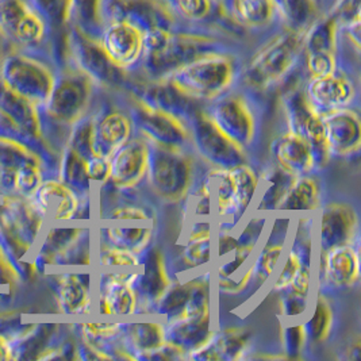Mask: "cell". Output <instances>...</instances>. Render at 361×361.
<instances>
[{
	"label": "cell",
	"mask_w": 361,
	"mask_h": 361,
	"mask_svg": "<svg viewBox=\"0 0 361 361\" xmlns=\"http://www.w3.org/2000/svg\"><path fill=\"white\" fill-rule=\"evenodd\" d=\"M235 35L218 25H181L175 29L154 27L145 32L142 61L132 75L157 80L197 57L238 51Z\"/></svg>",
	"instance_id": "obj_1"
},
{
	"label": "cell",
	"mask_w": 361,
	"mask_h": 361,
	"mask_svg": "<svg viewBox=\"0 0 361 361\" xmlns=\"http://www.w3.org/2000/svg\"><path fill=\"white\" fill-rule=\"evenodd\" d=\"M305 34L280 27L268 35L245 60L238 84L252 94H265L284 84L302 64Z\"/></svg>",
	"instance_id": "obj_2"
},
{
	"label": "cell",
	"mask_w": 361,
	"mask_h": 361,
	"mask_svg": "<svg viewBox=\"0 0 361 361\" xmlns=\"http://www.w3.org/2000/svg\"><path fill=\"white\" fill-rule=\"evenodd\" d=\"M244 63L240 51L210 53L175 69L163 80L185 98L207 104L238 84Z\"/></svg>",
	"instance_id": "obj_3"
},
{
	"label": "cell",
	"mask_w": 361,
	"mask_h": 361,
	"mask_svg": "<svg viewBox=\"0 0 361 361\" xmlns=\"http://www.w3.org/2000/svg\"><path fill=\"white\" fill-rule=\"evenodd\" d=\"M148 142L149 161L145 181L149 191L164 204L184 202L202 175L199 166L202 161L192 149Z\"/></svg>",
	"instance_id": "obj_4"
},
{
	"label": "cell",
	"mask_w": 361,
	"mask_h": 361,
	"mask_svg": "<svg viewBox=\"0 0 361 361\" xmlns=\"http://www.w3.org/2000/svg\"><path fill=\"white\" fill-rule=\"evenodd\" d=\"M213 269L206 268L192 278H175L152 314L169 322L214 312Z\"/></svg>",
	"instance_id": "obj_5"
},
{
	"label": "cell",
	"mask_w": 361,
	"mask_h": 361,
	"mask_svg": "<svg viewBox=\"0 0 361 361\" xmlns=\"http://www.w3.org/2000/svg\"><path fill=\"white\" fill-rule=\"evenodd\" d=\"M203 107L219 129L235 144L247 153L255 147L259 123L250 91L237 84L219 98L203 104Z\"/></svg>",
	"instance_id": "obj_6"
},
{
	"label": "cell",
	"mask_w": 361,
	"mask_h": 361,
	"mask_svg": "<svg viewBox=\"0 0 361 361\" xmlns=\"http://www.w3.org/2000/svg\"><path fill=\"white\" fill-rule=\"evenodd\" d=\"M191 134V149L197 159L212 168H233L249 163V153L229 138L199 104L187 121Z\"/></svg>",
	"instance_id": "obj_7"
},
{
	"label": "cell",
	"mask_w": 361,
	"mask_h": 361,
	"mask_svg": "<svg viewBox=\"0 0 361 361\" xmlns=\"http://www.w3.org/2000/svg\"><path fill=\"white\" fill-rule=\"evenodd\" d=\"M66 49L71 64L90 76L99 88L122 92L132 78V73L122 71L109 59L99 39L88 37L76 26L71 25L66 32Z\"/></svg>",
	"instance_id": "obj_8"
},
{
	"label": "cell",
	"mask_w": 361,
	"mask_h": 361,
	"mask_svg": "<svg viewBox=\"0 0 361 361\" xmlns=\"http://www.w3.org/2000/svg\"><path fill=\"white\" fill-rule=\"evenodd\" d=\"M98 85L90 76L72 64L56 75L53 90L45 103L47 111L57 122L73 126L88 115Z\"/></svg>",
	"instance_id": "obj_9"
},
{
	"label": "cell",
	"mask_w": 361,
	"mask_h": 361,
	"mask_svg": "<svg viewBox=\"0 0 361 361\" xmlns=\"http://www.w3.org/2000/svg\"><path fill=\"white\" fill-rule=\"evenodd\" d=\"M132 118L134 132L148 141L178 148L191 149V134L185 121L156 109L126 92H121Z\"/></svg>",
	"instance_id": "obj_10"
},
{
	"label": "cell",
	"mask_w": 361,
	"mask_h": 361,
	"mask_svg": "<svg viewBox=\"0 0 361 361\" xmlns=\"http://www.w3.org/2000/svg\"><path fill=\"white\" fill-rule=\"evenodd\" d=\"M56 80L49 66L29 56L11 54L1 61L0 82L35 106H45Z\"/></svg>",
	"instance_id": "obj_11"
},
{
	"label": "cell",
	"mask_w": 361,
	"mask_h": 361,
	"mask_svg": "<svg viewBox=\"0 0 361 361\" xmlns=\"http://www.w3.org/2000/svg\"><path fill=\"white\" fill-rule=\"evenodd\" d=\"M214 4L215 16L225 20L230 33H264L283 27L275 0H214Z\"/></svg>",
	"instance_id": "obj_12"
},
{
	"label": "cell",
	"mask_w": 361,
	"mask_h": 361,
	"mask_svg": "<svg viewBox=\"0 0 361 361\" xmlns=\"http://www.w3.org/2000/svg\"><path fill=\"white\" fill-rule=\"evenodd\" d=\"M293 221L294 216L286 214H274L271 216L265 230L267 234H264L262 243L252 257L253 260L249 264L252 271V294L268 284L276 274L283 255L288 247Z\"/></svg>",
	"instance_id": "obj_13"
},
{
	"label": "cell",
	"mask_w": 361,
	"mask_h": 361,
	"mask_svg": "<svg viewBox=\"0 0 361 361\" xmlns=\"http://www.w3.org/2000/svg\"><path fill=\"white\" fill-rule=\"evenodd\" d=\"M99 44L115 66L133 73L144 57L145 30L130 19L111 18L102 30Z\"/></svg>",
	"instance_id": "obj_14"
},
{
	"label": "cell",
	"mask_w": 361,
	"mask_h": 361,
	"mask_svg": "<svg viewBox=\"0 0 361 361\" xmlns=\"http://www.w3.org/2000/svg\"><path fill=\"white\" fill-rule=\"evenodd\" d=\"M317 290L346 291L360 283V247L343 245L322 250L318 249Z\"/></svg>",
	"instance_id": "obj_15"
},
{
	"label": "cell",
	"mask_w": 361,
	"mask_h": 361,
	"mask_svg": "<svg viewBox=\"0 0 361 361\" xmlns=\"http://www.w3.org/2000/svg\"><path fill=\"white\" fill-rule=\"evenodd\" d=\"M303 88L312 109L321 115L338 109L355 107L359 99V85L341 66V61L337 71L330 75L305 79Z\"/></svg>",
	"instance_id": "obj_16"
},
{
	"label": "cell",
	"mask_w": 361,
	"mask_h": 361,
	"mask_svg": "<svg viewBox=\"0 0 361 361\" xmlns=\"http://www.w3.org/2000/svg\"><path fill=\"white\" fill-rule=\"evenodd\" d=\"M148 161V140L134 133L129 141L111 154L110 179L104 185H110L118 194H130L145 181Z\"/></svg>",
	"instance_id": "obj_17"
},
{
	"label": "cell",
	"mask_w": 361,
	"mask_h": 361,
	"mask_svg": "<svg viewBox=\"0 0 361 361\" xmlns=\"http://www.w3.org/2000/svg\"><path fill=\"white\" fill-rule=\"evenodd\" d=\"M172 280L163 249L152 244L140 255V267L133 281L138 296L137 315L152 314L154 305L163 298Z\"/></svg>",
	"instance_id": "obj_18"
},
{
	"label": "cell",
	"mask_w": 361,
	"mask_h": 361,
	"mask_svg": "<svg viewBox=\"0 0 361 361\" xmlns=\"http://www.w3.org/2000/svg\"><path fill=\"white\" fill-rule=\"evenodd\" d=\"M318 240L319 249L355 245L360 243V221L356 207L348 202L333 200L319 207Z\"/></svg>",
	"instance_id": "obj_19"
},
{
	"label": "cell",
	"mask_w": 361,
	"mask_h": 361,
	"mask_svg": "<svg viewBox=\"0 0 361 361\" xmlns=\"http://www.w3.org/2000/svg\"><path fill=\"white\" fill-rule=\"evenodd\" d=\"M49 33L45 22L26 0H0V34L11 42L33 48Z\"/></svg>",
	"instance_id": "obj_20"
},
{
	"label": "cell",
	"mask_w": 361,
	"mask_h": 361,
	"mask_svg": "<svg viewBox=\"0 0 361 361\" xmlns=\"http://www.w3.org/2000/svg\"><path fill=\"white\" fill-rule=\"evenodd\" d=\"M271 216L265 214L253 213L249 215L247 222L237 233V247L234 252L219 263L213 264V280H231L240 278L263 240L265 230Z\"/></svg>",
	"instance_id": "obj_21"
},
{
	"label": "cell",
	"mask_w": 361,
	"mask_h": 361,
	"mask_svg": "<svg viewBox=\"0 0 361 361\" xmlns=\"http://www.w3.org/2000/svg\"><path fill=\"white\" fill-rule=\"evenodd\" d=\"M331 157L349 160L361 149V119L356 107H345L322 115Z\"/></svg>",
	"instance_id": "obj_22"
},
{
	"label": "cell",
	"mask_w": 361,
	"mask_h": 361,
	"mask_svg": "<svg viewBox=\"0 0 361 361\" xmlns=\"http://www.w3.org/2000/svg\"><path fill=\"white\" fill-rule=\"evenodd\" d=\"M214 231L215 224L209 219L192 221L190 229L184 237L180 255L176 264L178 268H173V272L190 274L199 272L202 269L213 267L214 260Z\"/></svg>",
	"instance_id": "obj_23"
},
{
	"label": "cell",
	"mask_w": 361,
	"mask_h": 361,
	"mask_svg": "<svg viewBox=\"0 0 361 361\" xmlns=\"http://www.w3.org/2000/svg\"><path fill=\"white\" fill-rule=\"evenodd\" d=\"M253 333L244 326L215 329L212 338L187 356V360L237 361L247 359L250 352Z\"/></svg>",
	"instance_id": "obj_24"
},
{
	"label": "cell",
	"mask_w": 361,
	"mask_h": 361,
	"mask_svg": "<svg viewBox=\"0 0 361 361\" xmlns=\"http://www.w3.org/2000/svg\"><path fill=\"white\" fill-rule=\"evenodd\" d=\"M33 195L37 212L51 222L73 221L82 207L80 197L61 180L42 181Z\"/></svg>",
	"instance_id": "obj_25"
},
{
	"label": "cell",
	"mask_w": 361,
	"mask_h": 361,
	"mask_svg": "<svg viewBox=\"0 0 361 361\" xmlns=\"http://www.w3.org/2000/svg\"><path fill=\"white\" fill-rule=\"evenodd\" d=\"M94 148L100 156L111 157L134 135V125L128 109L113 106L94 116Z\"/></svg>",
	"instance_id": "obj_26"
},
{
	"label": "cell",
	"mask_w": 361,
	"mask_h": 361,
	"mask_svg": "<svg viewBox=\"0 0 361 361\" xmlns=\"http://www.w3.org/2000/svg\"><path fill=\"white\" fill-rule=\"evenodd\" d=\"M215 329V312L169 321L164 322L165 341L178 346L187 357L212 338Z\"/></svg>",
	"instance_id": "obj_27"
},
{
	"label": "cell",
	"mask_w": 361,
	"mask_h": 361,
	"mask_svg": "<svg viewBox=\"0 0 361 361\" xmlns=\"http://www.w3.org/2000/svg\"><path fill=\"white\" fill-rule=\"evenodd\" d=\"M274 161L294 176L317 173L310 144L298 133L286 129L271 144Z\"/></svg>",
	"instance_id": "obj_28"
},
{
	"label": "cell",
	"mask_w": 361,
	"mask_h": 361,
	"mask_svg": "<svg viewBox=\"0 0 361 361\" xmlns=\"http://www.w3.org/2000/svg\"><path fill=\"white\" fill-rule=\"evenodd\" d=\"M57 303L60 312L84 315L94 312L95 286L88 272L68 271L57 281Z\"/></svg>",
	"instance_id": "obj_29"
},
{
	"label": "cell",
	"mask_w": 361,
	"mask_h": 361,
	"mask_svg": "<svg viewBox=\"0 0 361 361\" xmlns=\"http://www.w3.org/2000/svg\"><path fill=\"white\" fill-rule=\"evenodd\" d=\"M95 298L107 303L111 315L130 317L138 312V296L132 283L110 272L99 271Z\"/></svg>",
	"instance_id": "obj_30"
},
{
	"label": "cell",
	"mask_w": 361,
	"mask_h": 361,
	"mask_svg": "<svg viewBox=\"0 0 361 361\" xmlns=\"http://www.w3.org/2000/svg\"><path fill=\"white\" fill-rule=\"evenodd\" d=\"M322 206V185L317 173L296 176L283 197L276 214L303 215L317 214Z\"/></svg>",
	"instance_id": "obj_31"
},
{
	"label": "cell",
	"mask_w": 361,
	"mask_h": 361,
	"mask_svg": "<svg viewBox=\"0 0 361 361\" xmlns=\"http://www.w3.org/2000/svg\"><path fill=\"white\" fill-rule=\"evenodd\" d=\"M295 178L293 173L274 161L260 175V187L256 197L257 204L255 212L269 216L276 214L283 197Z\"/></svg>",
	"instance_id": "obj_32"
},
{
	"label": "cell",
	"mask_w": 361,
	"mask_h": 361,
	"mask_svg": "<svg viewBox=\"0 0 361 361\" xmlns=\"http://www.w3.org/2000/svg\"><path fill=\"white\" fill-rule=\"evenodd\" d=\"M307 314L302 319L307 345L325 344L334 328V309L328 293L314 291Z\"/></svg>",
	"instance_id": "obj_33"
},
{
	"label": "cell",
	"mask_w": 361,
	"mask_h": 361,
	"mask_svg": "<svg viewBox=\"0 0 361 361\" xmlns=\"http://www.w3.org/2000/svg\"><path fill=\"white\" fill-rule=\"evenodd\" d=\"M154 234L156 221L137 226L113 225L100 229L99 241L109 244L111 247L130 250L135 255H141L145 249H148L153 244Z\"/></svg>",
	"instance_id": "obj_34"
},
{
	"label": "cell",
	"mask_w": 361,
	"mask_h": 361,
	"mask_svg": "<svg viewBox=\"0 0 361 361\" xmlns=\"http://www.w3.org/2000/svg\"><path fill=\"white\" fill-rule=\"evenodd\" d=\"M235 181V204L231 219V228L237 229L245 219L260 187V173L249 163L230 168Z\"/></svg>",
	"instance_id": "obj_35"
},
{
	"label": "cell",
	"mask_w": 361,
	"mask_h": 361,
	"mask_svg": "<svg viewBox=\"0 0 361 361\" xmlns=\"http://www.w3.org/2000/svg\"><path fill=\"white\" fill-rule=\"evenodd\" d=\"M122 340L138 360V356L164 344V322L161 319L153 322H125Z\"/></svg>",
	"instance_id": "obj_36"
},
{
	"label": "cell",
	"mask_w": 361,
	"mask_h": 361,
	"mask_svg": "<svg viewBox=\"0 0 361 361\" xmlns=\"http://www.w3.org/2000/svg\"><path fill=\"white\" fill-rule=\"evenodd\" d=\"M97 264L99 271L114 274L123 279L129 280L133 284L140 267V255L99 241Z\"/></svg>",
	"instance_id": "obj_37"
},
{
	"label": "cell",
	"mask_w": 361,
	"mask_h": 361,
	"mask_svg": "<svg viewBox=\"0 0 361 361\" xmlns=\"http://www.w3.org/2000/svg\"><path fill=\"white\" fill-rule=\"evenodd\" d=\"M72 26H76L88 37L99 39L107 23V0H71Z\"/></svg>",
	"instance_id": "obj_38"
},
{
	"label": "cell",
	"mask_w": 361,
	"mask_h": 361,
	"mask_svg": "<svg viewBox=\"0 0 361 361\" xmlns=\"http://www.w3.org/2000/svg\"><path fill=\"white\" fill-rule=\"evenodd\" d=\"M34 11L42 18L49 33H66L72 25L71 0H27Z\"/></svg>",
	"instance_id": "obj_39"
},
{
	"label": "cell",
	"mask_w": 361,
	"mask_h": 361,
	"mask_svg": "<svg viewBox=\"0 0 361 361\" xmlns=\"http://www.w3.org/2000/svg\"><path fill=\"white\" fill-rule=\"evenodd\" d=\"M85 163L87 161L80 154H78L71 148H66L61 166V181L71 190H73L79 197L90 194L92 185L87 175Z\"/></svg>",
	"instance_id": "obj_40"
},
{
	"label": "cell",
	"mask_w": 361,
	"mask_h": 361,
	"mask_svg": "<svg viewBox=\"0 0 361 361\" xmlns=\"http://www.w3.org/2000/svg\"><path fill=\"white\" fill-rule=\"evenodd\" d=\"M125 322H111V324H82L80 331L84 343L94 345L100 350L109 353L111 357L113 348L119 340ZM114 360V357H113Z\"/></svg>",
	"instance_id": "obj_41"
},
{
	"label": "cell",
	"mask_w": 361,
	"mask_h": 361,
	"mask_svg": "<svg viewBox=\"0 0 361 361\" xmlns=\"http://www.w3.org/2000/svg\"><path fill=\"white\" fill-rule=\"evenodd\" d=\"M283 352L288 360L300 359L307 348V338L302 319H286L281 330Z\"/></svg>",
	"instance_id": "obj_42"
},
{
	"label": "cell",
	"mask_w": 361,
	"mask_h": 361,
	"mask_svg": "<svg viewBox=\"0 0 361 361\" xmlns=\"http://www.w3.org/2000/svg\"><path fill=\"white\" fill-rule=\"evenodd\" d=\"M104 221H118V222H153L156 221L152 215V210L145 206L134 204L132 202H122L107 210V214L102 216Z\"/></svg>",
	"instance_id": "obj_43"
},
{
	"label": "cell",
	"mask_w": 361,
	"mask_h": 361,
	"mask_svg": "<svg viewBox=\"0 0 361 361\" xmlns=\"http://www.w3.org/2000/svg\"><path fill=\"white\" fill-rule=\"evenodd\" d=\"M312 298L296 295L290 291H281L279 299L281 317L284 319H303L309 312Z\"/></svg>",
	"instance_id": "obj_44"
},
{
	"label": "cell",
	"mask_w": 361,
	"mask_h": 361,
	"mask_svg": "<svg viewBox=\"0 0 361 361\" xmlns=\"http://www.w3.org/2000/svg\"><path fill=\"white\" fill-rule=\"evenodd\" d=\"M42 181L44 180L39 166L33 160L20 165L14 173L16 187L19 191H23L26 194H34Z\"/></svg>",
	"instance_id": "obj_45"
},
{
	"label": "cell",
	"mask_w": 361,
	"mask_h": 361,
	"mask_svg": "<svg viewBox=\"0 0 361 361\" xmlns=\"http://www.w3.org/2000/svg\"><path fill=\"white\" fill-rule=\"evenodd\" d=\"M85 168L91 184H97L99 188L107 184L110 179V157L95 154L87 160Z\"/></svg>",
	"instance_id": "obj_46"
},
{
	"label": "cell",
	"mask_w": 361,
	"mask_h": 361,
	"mask_svg": "<svg viewBox=\"0 0 361 361\" xmlns=\"http://www.w3.org/2000/svg\"><path fill=\"white\" fill-rule=\"evenodd\" d=\"M138 360L149 361H176L187 360L184 352L180 350L178 346L169 344L165 341L164 344L150 352H147L141 356H138Z\"/></svg>",
	"instance_id": "obj_47"
},
{
	"label": "cell",
	"mask_w": 361,
	"mask_h": 361,
	"mask_svg": "<svg viewBox=\"0 0 361 361\" xmlns=\"http://www.w3.org/2000/svg\"><path fill=\"white\" fill-rule=\"evenodd\" d=\"M345 360L360 361L361 359V344L360 338L355 340L353 344L345 350Z\"/></svg>",
	"instance_id": "obj_48"
},
{
	"label": "cell",
	"mask_w": 361,
	"mask_h": 361,
	"mask_svg": "<svg viewBox=\"0 0 361 361\" xmlns=\"http://www.w3.org/2000/svg\"><path fill=\"white\" fill-rule=\"evenodd\" d=\"M11 359V348L7 343V340H4V337L0 336V360H8Z\"/></svg>",
	"instance_id": "obj_49"
},
{
	"label": "cell",
	"mask_w": 361,
	"mask_h": 361,
	"mask_svg": "<svg viewBox=\"0 0 361 361\" xmlns=\"http://www.w3.org/2000/svg\"><path fill=\"white\" fill-rule=\"evenodd\" d=\"M3 35L0 34V60H1V54H3Z\"/></svg>",
	"instance_id": "obj_50"
}]
</instances>
